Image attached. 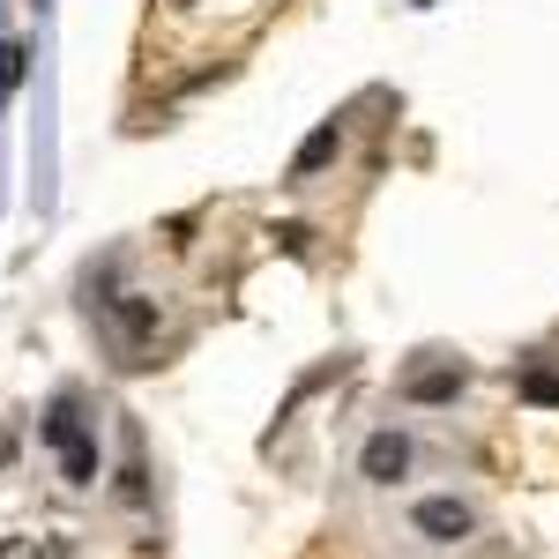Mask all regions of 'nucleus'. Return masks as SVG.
<instances>
[{
    "label": "nucleus",
    "instance_id": "obj_4",
    "mask_svg": "<svg viewBox=\"0 0 559 559\" xmlns=\"http://www.w3.org/2000/svg\"><path fill=\"white\" fill-rule=\"evenodd\" d=\"M336 157H344V128H336V120H321V128L299 142V157H292V179H321L329 165H336Z\"/></svg>",
    "mask_w": 559,
    "mask_h": 559
},
{
    "label": "nucleus",
    "instance_id": "obj_1",
    "mask_svg": "<svg viewBox=\"0 0 559 559\" xmlns=\"http://www.w3.org/2000/svg\"><path fill=\"white\" fill-rule=\"evenodd\" d=\"M45 440L60 448V463H68V485H97V440L75 426V403H52V418H45Z\"/></svg>",
    "mask_w": 559,
    "mask_h": 559
},
{
    "label": "nucleus",
    "instance_id": "obj_9",
    "mask_svg": "<svg viewBox=\"0 0 559 559\" xmlns=\"http://www.w3.org/2000/svg\"><path fill=\"white\" fill-rule=\"evenodd\" d=\"M173 8H194V0H173Z\"/></svg>",
    "mask_w": 559,
    "mask_h": 559
},
{
    "label": "nucleus",
    "instance_id": "obj_2",
    "mask_svg": "<svg viewBox=\"0 0 559 559\" xmlns=\"http://www.w3.org/2000/svg\"><path fill=\"white\" fill-rule=\"evenodd\" d=\"M418 530H426L432 545H463V537H471L477 530V515H471V500H448V492H440V500H418Z\"/></svg>",
    "mask_w": 559,
    "mask_h": 559
},
{
    "label": "nucleus",
    "instance_id": "obj_7",
    "mask_svg": "<svg viewBox=\"0 0 559 559\" xmlns=\"http://www.w3.org/2000/svg\"><path fill=\"white\" fill-rule=\"evenodd\" d=\"M522 395H530V403H559V373L530 366V373H522Z\"/></svg>",
    "mask_w": 559,
    "mask_h": 559
},
{
    "label": "nucleus",
    "instance_id": "obj_6",
    "mask_svg": "<svg viewBox=\"0 0 559 559\" xmlns=\"http://www.w3.org/2000/svg\"><path fill=\"white\" fill-rule=\"evenodd\" d=\"M120 329H128V344L157 336V306H150V299H120Z\"/></svg>",
    "mask_w": 559,
    "mask_h": 559
},
{
    "label": "nucleus",
    "instance_id": "obj_3",
    "mask_svg": "<svg viewBox=\"0 0 559 559\" xmlns=\"http://www.w3.org/2000/svg\"><path fill=\"white\" fill-rule=\"evenodd\" d=\"M403 471H411V440L403 432H373L366 455H358V477L366 485H403Z\"/></svg>",
    "mask_w": 559,
    "mask_h": 559
},
{
    "label": "nucleus",
    "instance_id": "obj_5",
    "mask_svg": "<svg viewBox=\"0 0 559 559\" xmlns=\"http://www.w3.org/2000/svg\"><path fill=\"white\" fill-rule=\"evenodd\" d=\"M463 381H471V373L448 358V366H426V373H411V381H403V395H411V403H455V395H463Z\"/></svg>",
    "mask_w": 559,
    "mask_h": 559
},
{
    "label": "nucleus",
    "instance_id": "obj_8",
    "mask_svg": "<svg viewBox=\"0 0 559 559\" xmlns=\"http://www.w3.org/2000/svg\"><path fill=\"white\" fill-rule=\"evenodd\" d=\"M23 83V45H0V90Z\"/></svg>",
    "mask_w": 559,
    "mask_h": 559
}]
</instances>
